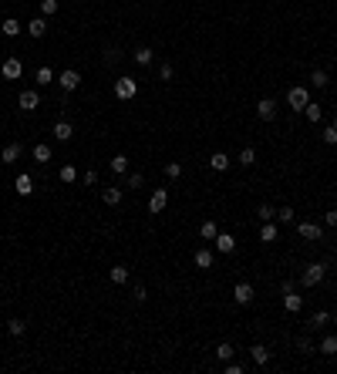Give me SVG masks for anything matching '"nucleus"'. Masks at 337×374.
<instances>
[{"mask_svg": "<svg viewBox=\"0 0 337 374\" xmlns=\"http://www.w3.org/2000/svg\"><path fill=\"white\" fill-rule=\"evenodd\" d=\"M132 297H135L138 303H145V300H149V290H145V287H135V293H132Z\"/></svg>", "mask_w": 337, "mask_h": 374, "instance_id": "nucleus-47", "label": "nucleus"}, {"mask_svg": "<svg viewBox=\"0 0 337 374\" xmlns=\"http://www.w3.org/2000/svg\"><path fill=\"white\" fill-rule=\"evenodd\" d=\"M172 74H176V71H172L168 61H165V64H159V78H162V81H172Z\"/></svg>", "mask_w": 337, "mask_h": 374, "instance_id": "nucleus-43", "label": "nucleus"}, {"mask_svg": "<svg viewBox=\"0 0 337 374\" xmlns=\"http://www.w3.org/2000/svg\"><path fill=\"white\" fill-rule=\"evenodd\" d=\"M135 91H138V81H135V78H118V81H115V98H121V101L135 98Z\"/></svg>", "mask_w": 337, "mask_h": 374, "instance_id": "nucleus-3", "label": "nucleus"}, {"mask_svg": "<svg viewBox=\"0 0 337 374\" xmlns=\"http://www.w3.org/2000/svg\"><path fill=\"white\" fill-rule=\"evenodd\" d=\"M233 300L240 303V307L253 303V287H249V283H236V290H233Z\"/></svg>", "mask_w": 337, "mask_h": 374, "instance_id": "nucleus-11", "label": "nucleus"}, {"mask_svg": "<svg viewBox=\"0 0 337 374\" xmlns=\"http://www.w3.org/2000/svg\"><path fill=\"white\" fill-rule=\"evenodd\" d=\"M118 61H121V51L118 48H108V51H104V64H118Z\"/></svg>", "mask_w": 337, "mask_h": 374, "instance_id": "nucleus-39", "label": "nucleus"}, {"mask_svg": "<svg viewBox=\"0 0 337 374\" xmlns=\"http://www.w3.org/2000/svg\"><path fill=\"white\" fill-rule=\"evenodd\" d=\"M327 320H330V314H327V310H317V314H313V320H310V324H313V327H324V324H327Z\"/></svg>", "mask_w": 337, "mask_h": 374, "instance_id": "nucleus-42", "label": "nucleus"}, {"mask_svg": "<svg viewBox=\"0 0 337 374\" xmlns=\"http://www.w3.org/2000/svg\"><path fill=\"white\" fill-rule=\"evenodd\" d=\"M34 162H51V145H34Z\"/></svg>", "mask_w": 337, "mask_h": 374, "instance_id": "nucleus-33", "label": "nucleus"}, {"mask_svg": "<svg viewBox=\"0 0 337 374\" xmlns=\"http://www.w3.org/2000/svg\"><path fill=\"white\" fill-rule=\"evenodd\" d=\"M24 31L31 34V37H44V34H48V20H44V17H34V20L24 27Z\"/></svg>", "mask_w": 337, "mask_h": 374, "instance_id": "nucleus-17", "label": "nucleus"}, {"mask_svg": "<svg viewBox=\"0 0 337 374\" xmlns=\"http://www.w3.org/2000/svg\"><path fill=\"white\" fill-rule=\"evenodd\" d=\"M193 260H196V267H199V270H209V267H213V253H209V250H196Z\"/></svg>", "mask_w": 337, "mask_h": 374, "instance_id": "nucleus-22", "label": "nucleus"}, {"mask_svg": "<svg viewBox=\"0 0 337 374\" xmlns=\"http://www.w3.org/2000/svg\"><path fill=\"white\" fill-rule=\"evenodd\" d=\"M277 219H280V223H297V216H293V209H290V206H280Z\"/></svg>", "mask_w": 337, "mask_h": 374, "instance_id": "nucleus-38", "label": "nucleus"}, {"mask_svg": "<svg viewBox=\"0 0 337 374\" xmlns=\"http://www.w3.org/2000/svg\"><path fill=\"white\" fill-rule=\"evenodd\" d=\"M57 84H61V91H74L81 84V78H78V71H71V68H68V71H61Z\"/></svg>", "mask_w": 337, "mask_h": 374, "instance_id": "nucleus-10", "label": "nucleus"}, {"mask_svg": "<svg viewBox=\"0 0 337 374\" xmlns=\"http://www.w3.org/2000/svg\"><path fill=\"white\" fill-rule=\"evenodd\" d=\"M307 101H310V88H307V84H293V88L287 91V105L293 108V112H304Z\"/></svg>", "mask_w": 337, "mask_h": 374, "instance_id": "nucleus-2", "label": "nucleus"}, {"mask_svg": "<svg viewBox=\"0 0 337 374\" xmlns=\"http://www.w3.org/2000/svg\"><path fill=\"white\" fill-rule=\"evenodd\" d=\"M0 71H4V78H7V81H17V78H20V71H24V64H20L17 57H7Z\"/></svg>", "mask_w": 337, "mask_h": 374, "instance_id": "nucleus-8", "label": "nucleus"}, {"mask_svg": "<svg viewBox=\"0 0 337 374\" xmlns=\"http://www.w3.org/2000/svg\"><path fill=\"white\" fill-rule=\"evenodd\" d=\"M54 81V71L51 68H37V84H51Z\"/></svg>", "mask_w": 337, "mask_h": 374, "instance_id": "nucleus-35", "label": "nucleus"}, {"mask_svg": "<svg viewBox=\"0 0 337 374\" xmlns=\"http://www.w3.org/2000/svg\"><path fill=\"white\" fill-rule=\"evenodd\" d=\"M304 115H307V118H310V122H321V118H324V108L317 105V101H307Z\"/></svg>", "mask_w": 337, "mask_h": 374, "instance_id": "nucleus-24", "label": "nucleus"}, {"mask_svg": "<svg viewBox=\"0 0 337 374\" xmlns=\"http://www.w3.org/2000/svg\"><path fill=\"white\" fill-rule=\"evenodd\" d=\"M71 135H74V125L68 122V118H61V122L54 125V139H57V142H68Z\"/></svg>", "mask_w": 337, "mask_h": 374, "instance_id": "nucleus-14", "label": "nucleus"}, {"mask_svg": "<svg viewBox=\"0 0 337 374\" xmlns=\"http://www.w3.org/2000/svg\"><path fill=\"white\" fill-rule=\"evenodd\" d=\"M129 267H115V270H108V280H112L115 287H121V283H129Z\"/></svg>", "mask_w": 337, "mask_h": 374, "instance_id": "nucleus-18", "label": "nucleus"}, {"mask_svg": "<svg viewBox=\"0 0 337 374\" xmlns=\"http://www.w3.org/2000/svg\"><path fill=\"white\" fill-rule=\"evenodd\" d=\"M20 152H24V148H20V142H10V145H4V152H0V159H4V162H17V159H20Z\"/></svg>", "mask_w": 337, "mask_h": 374, "instance_id": "nucleus-16", "label": "nucleus"}, {"mask_svg": "<svg viewBox=\"0 0 337 374\" xmlns=\"http://www.w3.org/2000/svg\"><path fill=\"white\" fill-rule=\"evenodd\" d=\"M283 307H287L290 314H300V310H304V297H300L297 290H290V293H283Z\"/></svg>", "mask_w": 337, "mask_h": 374, "instance_id": "nucleus-12", "label": "nucleus"}, {"mask_svg": "<svg viewBox=\"0 0 337 374\" xmlns=\"http://www.w3.org/2000/svg\"><path fill=\"white\" fill-rule=\"evenodd\" d=\"M324 223H327V226H330V229H334V226H337V209H330V212H327V216H324Z\"/></svg>", "mask_w": 337, "mask_h": 374, "instance_id": "nucleus-49", "label": "nucleus"}, {"mask_svg": "<svg viewBox=\"0 0 337 374\" xmlns=\"http://www.w3.org/2000/svg\"><path fill=\"white\" fill-rule=\"evenodd\" d=\"M321 354H327V358H330V354H337V337H334V334H327V337L321 341Z\"/></svg>", "mask_w": 337, "mask_h": 374, "instance_id": "nucleus-27", "label": "nucleus"}, {"mask_svg": "<svg viewBox=\"0 0 337 374\" xmlns=\"http://www.w3.org/2000/svg\"><path fill=\"white\" fill-rule=\"evenodd\" d=\"M165 175H168V179H179V175H182V165H179V162H168L165 165Z\"/></svg>", "mask_w": 337, "mask_h": 374, "instance_id": "nucleus-41", "label": "nucleus"}, {"mask_svg": "<svg viewBox=\"0 0 337 374\" xmlns=\"http://www.w3.org/2000/svg\"><path fill=\"white\" fill-rule=\"evenodd\" d=\"M297 233L304 236V239H321V236H324V229H321V223H310V219H304V223H297Z\"/></svg>", "mask_w": 337, "mask_h": 374, "instance_id": "nucleus-6", "label": "nucleus"}, {"mask_svg": "<svg viewBox=\"0 0 337 374\" xmlns=\"http://www.w3.org/2000/svg\"><path fill=\"white\" fill-rule=\"evenodd\" d=\"M81 179H85V186H95V182H98V172H95V169H88L85 175H81Z\"/></svg>", "mask_w": 337, "mask_h": 374, "instance_id": "nucleus-46", "label": "nucleus"}, {"mask_svg": "<svg viewBox=\"0 0 337 374\" xmlns=\"http://www.w3.org/2000/svg\"><path fill=\"white\" fill-rule=\"evenodd\" d=\"M297 347L304 350V354H310V350H313V341H310V337H300V341H297Z\"/></svg>", "mask_w": 337, "mask_h": 374, "instance_id": "nucleus-45", "label": "nucleus"}, {"mask_svg": "<svg viewBox=\"0 0 337 374\" xmlns=\"http://www.w3.org/2000/svg\"><path fill=\"white\" fill-rule=\"evenodd\" d=\"M101 199H104V203H108V206H118V203H121V189H118V186L104 189V192H101Z\"/></svg>", "mask_w": 337, "mask_h": 374, "instance_id": "nucleus-25", "label": "nucleus"}, {"mask_svg": "<svg viewBox=\"0 0 337 374\" xmlns=\"http://www.w3.org/2000/svg\"><path fill=\"white\" fill-rule=\"evenodd\" d=\"M229 165H233V162H229V155H226V152H213V155H209V169H213V172H226Z\"/></svg>", "mask_w": 337, "mask_h": 374, "instance_id": "nucleus-13", "label": "nucleus"}, {"mask_svg": "<svg viewBox=\"0 0 337 374\" xmlns=\"http://www.w3.org/2000/svg\"><path fill=\"white\" fill-rule=\"evenodd\" d=\"M213 246H216L219 253H233V250H236V236H233V233H216Z\"/></svg>", "mask_w": 337, "mask_h": 374, "instance_id": "nucleus-7", "label": "nucleus"}, {"mask_svg": "<svg viewBox=\"0 0 337 374\" xmlns=\"http://www.w3.org/2000/svg\"><path fill=\"white\" fill-rule=\"evenodd\" d=\"M108 169H112L115 175H125V172H129V155H115L112 162H108Z\"/></svg>", "mask_w": 337, "mask_h": 374, "instance_id": "nucleus-20", "label": "nucleus"}, {"mask_svg": "<svg viewBox=\"0 0 337 374\" xmlns=\"http://www.w3.org/2000/svg\"><path fill=\"white\" fill-rule=\"evenodd\" d=\"M321 139H324V145L334 148V145H337V128H334V125H327V128L321 131Z\"/></svg>", "mask_w": 337, "mask_h": 374, "instance_id": "nucleus-34", "label": "nucleus"}, {"mask_svg": "<svg viewBox=\"0 0 337 374\" xmlns=\"http://www.w3.org/2000/svg\"><path fill=\"white\" fill-rule=\"evenodd\" d=\"M14 189H17V195H31L34 192V179H31V175H17Z\"/></svg>", "mask_w": 337, "mask_h": 374, "instance_id": "nucleus-19", "label": "nucleus"}, {"mask_svg": "<svg viewBox=\"0 0 337 374\" xmlns=\"http://www.w3.org/2000/svg\"><path fill=\"white\" fill-rule=\"evenodd\" d=\"M334 128H337V118H334Z\"/></svg>", "mask_w": 337, "mask_h": 374, "instance_id": "nucleus-50", "label": "nucleus"}, {"mask_svg": "<svg viewBox=\"0 0 337 374\" xmlns=\"http://www.w3.org/2000/svg\"><path fill=\"white\" fill-rule=\"evenodd\" d=\"M226 374H243V364H236V361H226Z\"/></svg>", "mask_w": 337, "mask_h": 374, "instance_id": "nucleus-48", "label": "nucleus"}, {"mask_svg": "<svg viewBox=\"0 0 337 374\" xmlns=\"http://www.w3.org/2000/svg\"><path fill=\"white\" fill-rule=\"evenodd\" d=\"M216 233H219V226H216L213 219H206V223L199 226V236H202V239H216Z\"/></svg>", "mask_w": 337, "mask_h": 374, "instance_id": "nucleus-26", "label": "nucleus"}, {"mask_svg": "<svg viewBox=\"0 0 337 374\" xmlns=\"http://www.w3.org/2000/svg\"><path fill=\"white\" fill-rule=\"evenodd\" d=\"M249 358H253V364H270V350L263 347V344H253V347H249Z\"/></svg>", "mask_w": 337, "mask_h": 374, "instance_id": "nucleus-15", "label": "nucleus"}, {"mask_svg": "<svg viewBox=\"0 0 337 374\" xmlns=\"http://www.w3.org/2000/svg\"><path fill=\"white\" fill-rule=\"evenodd\" d=\"M253 162H257V152H253V148H243V152H240V165H246V169H249Z\"/></svg>", "mask_w": 337, "mask_h": 374, "instance_id": "nucleus-36", "label": "nucleus"}, {"mask_svg": "<svg viewBox=\"0 0 337 374\" xmlns=\"http://www.w3.org/2000/svg\"><path fill=\"white\" fill-rule=\"evenodd\" d=\"M0 31L7 34V37H17V34L24 31V27H20V20H14V17H7V20H4V27H0Z\"/></svg>", "mask_w": 337, "mask_h": 374, "instance_id": "nucleus-23", "label": "nucleus"}, {"mask_svg": "<svg viewBox=\"0 0 337 374\" xmlns=\"http://www.w3.org/2000/svg\"><path fill=\"white\" fill-rule=\"evenodd\" d=\"M165 206H168V189H155L149 199V212H162Z\"/></svg>", "mask_w": 337, "mask_h": 374, "instance_id": "nucleus-9", "label": "nucleus"}, {"mask_svg": "<svg viewBox=\"0 0 337 374\" xmlns=\"http://www.w3.org/2000/svg\"><path fill=\"white\" fill-rule=\"evenodd\" d=\"M260 239H263V243H277V226H273V223H263V229H260Z\"/></svg>", "mask_w": 337, "mask_h": 374, "instance_id": "nucleus-29", "label": "nucleus"}, {"mask_svg": "<svg viewBox=\"0 0 337 374\" xmlns=\"http://www.w3.org/2000/svg\"><path fill=\"white\" fill-rule=\"evenodd\" d=\"M324 273H327V263H321V260H317V263H307L304 273H300V283H304V287H317L324 280Z\"/></svg>", "mask_w": 337, "mask_h": 374, "instance_id": "nucleus-1", "label": "nucleus"}, {"mask_svg": "<svg viewBox=\"0 0 337 374\" xmlns=\"http://www.w3.org/2000/svg\"><path fill=\"white\" fill-rule=\"evenodd\" d=\"M7 331H10V337H24V331H27V324L24 320H7Z\"/></svg>", "mask_w": 337, "mask_h": 374, "instance_id": "nucleus-31", "label": "nucleus"}, {"mask_svg": "<svg viewBox=\"0 0 337 374\" xmlns=\"http://www.w3.org/2000/svg\"><path fill=\"white\" fill-rule=\"evenodd\" d=\"M257 115L263 118V122H273V118H277V101H273V98H260L257 101Z\"/></svg>", "mask_w": 337, "mask_h": 374, "instance_id": "nucleus-5", "label": "nucleus"}, {"mask_svg": "<svg viewBox=\"0 0 337 374\" xmlns=\"http://www.w3.org/2000/svg\"><path fill=\"white\" fill-rule=\"evenodd\" d=\"M233 354H236V350H233V344H226V341L216 347V358L223 361V364H226V361H233Z\"/></svg>", "mask_w": 337, "mask_h": 374, "instance_id": "nucleus-30", "label": "nucleus"}, {"mask_svg": "<svg viewBox=\"0 0 337 374\" xmlns=\"http://www.w3.org/2000/svg\"><path fill=\"white\" fill-rule=\"evenodd\" d=\"M40 14H44V17L57 14V0H40Z\"/></svg>", "mask_w": 337, "mask_h": 374, "instance_id": "nucleus-40", "label": "nucleus"}, {"mask_svg": "<svg viewBox=\"0 0 337 374\" xmlns=\"http://www.w3.org/2000/svg\"><path fill=\"white\" fill-rule=\"evenodd\" d=\"M327 81H330V78H327V71H324V68H317V71L310 74V84H313V88H327Z\"/></svg>", "mask_w": 337, "mask_h": 374, "instance_id": "nucleus-28", "label": "nucleus"}, {"mask_svg": "<svg viewBox=\"0 0 337 374\" xmlns=\"http://www.w3.org/2000/svg\"><path fill=\"white\" fill-rule=\"evenodd\" d=\"M17 105L24 108V112H34V108L40 105V95L34 88H27V91H20V95H17Z\"/></svg>", "mask_w": 337, "mask_h": 374, "instance_id": "nucleus-4", "label": "nucleus"}, {"mask_svg": "<svg viewBox=\"0 0 337 374\" xmlns=\"http://www.w3.org/2000/svg\"><path fill=\"white\" fill-rule=\"evenodd\" d=\"M78 179V169L74 165H61V182H74Z\"/></svg>", "mask_w": 337, "mask_h": 374, "instance_id": "nucleus-37", "label": "nucleus"}, {"mask_svg": "<svg viewBox=\"0 0 337 374\" xmlns=\"http://www.w3.org/2000/svg\"><path fill=\"white\" fill-rule=\"evenodd\" d=\"M129 189H142V172H129Z\"/></svg>", "mask_w": 337, "mask_h": 374, "instance_id": "nucleus-44", "label": "nucleus"}, {"mask_svg": "<svg viewBox=\"0 0 337 374\" xmlns=\"http://www.w3.org/2000/svg\"><path fill=\"white\" fill-rule=\"evenodd\" d=\"M334 155H337V145H334Z\"/></svg>", "mask_w": 337, "mask_h": 374, "instance_id": "nucleus-51", "label": "nucleus"}, {"mask_svg": "<svg viewBox=\"0 0 337 374\" xmlns=\"http://www.w3.org/2000/svg\"><path fill=\"white\" fill-rule=\"evenodd\" d=\"M257 216H260V219H263V223H273V219H277V209H273L270 203H263V206H260V209H257Z\"/></svg>", "mask_w": 337, "mask_h": 374, "instance_id": "nucleus-32", "label": "nucleus"}, {"mask_svg": "<svg viewBox=\"0 0 337 374\" xmlns=\"http://www.w3.org/2000/svg\"><path fill=\"white\" fill-rule=\"evenodd\" d=\"M132 61L145 68V64H152V61H155V54H152V48H138L135 54H132Z\"/></svg>", "mask_w": 337, "mask_h": 374, "instance_id": "nucleus-21", "label": "nucleus"}]
</instances>
